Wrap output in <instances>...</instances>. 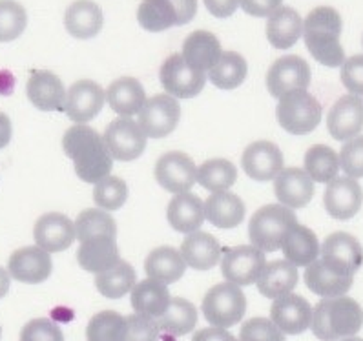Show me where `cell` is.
<instances>
[{
	"label": "cell",
	"instance_id": "6da1fadb",
	"mask_svg": "<svg viewBox=\"0 0 363 341\" xmlns=\"http://www.w3.org/2000/svg\"><path fill=\"white\" fill-rule=\"evenodd\" d=\"M62 148L73 161L77 177L84 183L95 184L110 175L113 157L108 152L103 137L91 126L75 124L66 130L62 137Z\"/></svg>",
	"mask_w": 363,
	"mask_h": 341
},
{
	"label": "cell",
	"instance_id": "7a4b0ae2",
	"mask_svg": "<svg viewBox=\"0 0 363 341\" xmlns=\"http://www.w3.org/2000/svg\"><path fill=\"white\" fill-rule=\"evenodd\" d=\"M342 31V17L330 6H320L307 15L303 21L305 46L320 65L342 68L345 62V50L340 43Z\"/></svg>",
	"mask_w": 363,
	"mask_h": 341
},
{
	"label": "cell",
	"instance_id": "3957f363",
	"mask_svg": "<svg viewBox=\"0 0 363 341\" xmlns=\"http://www.w3.org/2000/svg\"><path fill=\"white\" fill-rule=\"evenodd\" d=\"M363 325V308L349 296L323 298L312 311V334L320 341L356 336Z\"/></svg>",
	"mask_w": 363,
	"mask_h": 341
},
{
	"label": "cell",
	"instance_id": "277c9868",
	"mask_svg": "<svg viewBox=\"0 0 363 341\" xmlns=\"http://www.w3.org/2000/svg\"><path fill=\"white\" fill-rule=\"evenodd\" d=\"M298 225L296 213L285 205L261 206L248 223V237L254 247L263 252H276L281 248L283 239L292 226Z\"/></svg>",
	"mask_w": 363,
	"mask_h": 341
},
{
	"label": "cell",
	"instance_id": "5b68a950",
	"mask_svg": "<svg viewBox=\"0 0 363 341\" xmlns=\"http://www.w3.org/2000/svg\"><path fill=\"white\" fill-rule=\"evenodd\" d=\"M321 104L307 90H294L279 97L276 117L285 132L292 135H307L314 132L321 121Z\"/></svg>",
	"mask_w": 363,
	"mask_h": 341
},
{
	"label": "cell",
	"instance_id": "8992f818",
	"mask_svg": "<svg viewBox=\"0 0 363 341\" xmlns=\"http://www.w3.org/2000/svg\"><path fill=\"white\" fill-rule=\"evenodd\" d=\"M201 308L212 327L230 328L243 320L247 312V298L240 285L225 281L206 292Z\"/></svg>",
	"mask_w": 363,
	"mask_h": 341
},
{
	"label": "cell",
	"instance_id": "52a82bcc",
	"mask_svg": "<svg viewBox=\"0 0 363 341\" xmlns=\"http://www.w3.org/2000/svg\"><path fill=\"white\" fill-rule=\"evenodd\" d=\"M159 81L164 91L172 97L192 99L203 91L206 75L201 69L190 66L181 53H174L162 62Z\"/></svg>",
	"mask_w": 363,
	"mask_h": 341
},
{
	"label": "cell",
	"instance_id": "ba28073f",
	"mask_svg": "<svg viewBox=\"0 0 363 341\" xmlns=\"http://www.w3.org/2000/svg\"><path fill=\"white\" fill-rule=\"evenodd\" d=\"M103 141L111 157L128 162L143 155L146 148V133L143 132L139 123L130 117H119L108 124Z\"/></svg>",
	"mask_w": 363,
	"mask_h": 341
},
{
	"label": "cell",
	"instance_id": "9c48e42d",
	"mask_svg": "<svg viewBox=\"0 0 363 341\" xmlns=\"http://www.w3.org/2000/svg\"><path fill=\"white\" fill-rule=\"evenodd\" d=\"M265 264V252L254 245H241L225 250L221 257V274L227 281L248 286L257 281Z\"/></svg>",
	"mask_w": 363,
	"mask_h": 341
},
{
	"label": "cell",
	"instance_id": "30bf717a",
	"mask_svg": "<svg viewBox=\"0 0 363 341\" xmlns=\"http://www.w3.org/2000/svg\"><path fill=\"white\" fill-rule=\"evenodd\" d=\"M181 106L177 99L168 94H159L154 97L146 99L139 111V126L146 137L152 139H162L170 135L179 124Z\"/></svg>",
	"mask_w": 363,
	"mask_h": 341
},
{
	"label": "cell",
	"instance_id": "8fae6325",
	"mask_svg": "<svg viewBox=\"0 0 363 341\" xmlns=\"http://www.w3.org/2000/svg\"><path fill=\"white\" fill-rule=\"evenodd\" d=\"M311 66L299 55L279 57L267 73V90L276 99L289 91L307 90L311 86Z\"/></svg>",
	"mask_w": 363,
	"mask_h": 341
},
{
	"label": "cell",
	"instance_id": "7c38bea8",
	"mask_svg": "<svg viewBox=\"0 0 363 341\" xmlns=\"http://www.w3.org/2000/svg\"><path fill=\"white\" fill-rule=\"evenodd\" d=\"M155 181L170 194L189 192L197 183V167L183 152H168L155 162Z\"/></svg>",
	"mask_w": 363,
	"mask_h": 341
},
{
	"label": "cell",
	"instance_id": "4fadbf2b",
	"mask_svg": "<svg viewBox=\"0 0 363 341\" xmlns=\"http://www.w3.org/2000/svg\"><path fill=\"white\" fill-rule=\"evenodd\" d=\"M363 203V190L352 177H336L327 183L323 194V206L330 218L337 221L352 219Z\"/></svg>",
	"mask_w": 363,
	"mask_h": 341
},
{
	"label": "cell",
	"instance_id": "5bb4252c",
	"mask_svg": "<svg viewBox=\"0 0 363 341\" xmlns=\"http://www.w3.org/2000/svg\"><path fill=\"white\" fill-rule=\"evenodd\" d=\"M53 261L50 252L40 247H22L15 250L8 261L9 276L21 283L37 285L52 276Z\"/></svg>",
	"mask_w": 363,
	"mask_h": 341
},
{
	"label": "cell",
	"instance_id": "9a60e30c",
	"mask_svg": "<svg viewBox=\"0 0 363 341\" xmlns=\"http://www.w3.org/2000/svg\"><path fill=\"white\" fill-rule=\"evenodd\" d=\"M270 320L283 334H289V336L305 332L312 321L311 303L303 296L292 294V292L279 296L274 299L270 307Z\"/></svg>",
	"mask_w": 363,
	"mask_h": 341
},
{
	"label": "cell",
	"instance_id": "2e32d148",
	"mask_svg": "<svg viewBox=\"0 0 363 341\" xmlns=\"http://www.w3.org/2000/svg\"><path fill=\"white\" fill-rule=\"evenodd\" d=\"M106 95L94 81H79L66 91L65 111L75 124H86L99 116L103 110Z\"/></svg>",
	"mask_w": 363,
	"mask_h": 341
},
{
	"label": "cell",
	"instance_id": "e0dca14e",
	"mask_svg": "<svg viewBox=\"0 0 363 341\" xmlns=\"http://www.w3.org/2000/svg\"><path fill=\"white\" fill-rule=\"evenodd\" d=\"M327 128L336 141H349L363 130V97L345 95L340 97L327 116Z\"/></svg>",
	"mask_w": 363,
	"mask_h": 341
},
{
	"label": "cell",
	"instance_id": "ac0fdd59",
	"mask_svg": "<svg viewBox=\"0 0 363 341\" xmlns=\"http://www.w3.org/2000/svg\"><path fill=\"white\" fill-rule=\"evenodd\" d=\"M305 285L311 292L321 298H337L345 296L354 283V274L343 272L329 264L325 259L318 257L305 270Z\"/></svg>",
	"mask_w": 363,
	"mask_h": 341
},
{
	"label": "cell",
	"instance_id": "d6986e66",
	"mask_svg": "<svg viewBox=\"0 0 363 341\" xmlns=\"http://www.w3.org/2000/svg\"><path fill=\"white\" fill-rule=\"evenodd\" d=\"M241 167L250 179L259 183L276 179V175L283 170L281 150L270 141L252 142L241 155Z\"/></svg>",
	"mask_w": 363,
	"mask_h": 341
},
{
	"label": "cell",
	"instance_id": "ffe728a7",
	"mask_svg": "<svg viewBox=\"0 0 363 341\" xmlns=\"http://www.w3.org/2000/svg\"><path fill=\"white\" fill-rule=\"evenodd\" d=\"M33 237L37 247L46 252H62L72 247L75 239V225L65 213H44L33 226Z\"/></svg>",
	"mask_w": 363,
	"mask_h": 341
},
{
	"label": "cell",
	"instance_id": "44dd1931",
	"mask_svg": "<svg viewBox=\"0 0 363 341\" xmlns=\"http://www.w3.org/2000/svg\"><path fill=\"white\" fill-rule=\"evenodd\" d=\"M26 95L37 110L65 111L66 88L62 81L50 69L31 72L26 84Z\"/></svg>",
	"mask_w": 363,
	"mask_h": 341
},
{
	"label": "cell",
	"instance_id": "7402d4cb",
	"mask_svg": "<svg viewBox=\"0 0 363 341\" xmlns=\"http://www.w3.org/2000/svg\"><path fill=\"white\" fill-rule=\"evenodd\" d=\"M321 259L343 272L356 274L363 264V248L354 235L347 232H334L327 235L321 245Z\"/></svg>",
	"mask_w": 363,
	"mask_h": 341
},
{
	"label": "cell",
	"instance_id": "603a6c76",
	"mask_svg": "<svg viewBox=\"0 0 363 341\" xmlns=\"http://www.w3.org/2000/svg\"><path fill=\"white\" fill-rule=\"evenodd\" d=\"M274 194L279 203L289 208H303L314 197V181L305 170L299 168H285L276 175Z\"/></svg>",
	"mask_w": 363,
	"mask_h": 341
},
{
	"label": "cell",
	"instance_id": "cb8c5ba5",
	"mask_svg": "<svg viewBox=\"0 0 363 341\" xmlns=\"http://www.w3.org/2000/svg\"><path fill=\"white\" fill-rule=\"evenodd\" d=\"M77 261L81 264V269L91 274H99L111 269L117 261H121L116 237L95 235V237H88L81 241L77 250Z\"/></svg>",
	"mask_w": 363,
	"mask_h": 341
},
{
	"label": "cell",
	"instance_id": "d4e9b609",
	"mask_svg": "<svg viewBox=\"0 0 363 341\" xmlns=\"http://www.w3.org/2000/svg\"><path fill=\"white\" fill-rule=\"evenodd\" d=\"M167 219L175 232L192 234L199 230L205 221V203L190 192L175 194L168 203Z\"/></svg>",
	"mask_w": 363,
	"mask_h": 341
},
{
	"label": "cell",
	"instance_id": "484cf974",
	"mask_svg": "<svg viewBox=\"0 0 363 341\" xmlns=\"http://www.w3.org/2000/svg\"><path fill=\"white\" fill-rule=\"evenodd\" d=\"M179 252L189 267H192L194 270L206 272L219 263L223 250L214 235L208 232L196 230L186 235Z\"/></svg>",
	"mask_w": 363,
	"mask_h": 341
},
{
	"label": "cell",
	"instance_id": "4316f807",
	"mask_svg": "<svg viewBox=\"0 0 363 341\" xmlns=\"http://www.w3.org/2000/svg\"><path fill=\"white\" fill-rule=\"evenodd\" d=\"M103 9L91 0H75L65 13L66 31L81 40L94 39L103 30Z\"/></svg>",
	"mask_w": 363,
	"mask_h": 341
},
{
	"label": "cell",
	"instance_id": "83f0119b",
	"mask_svg": "<svg viewBox=\"0 0 363 341\" xmlns=\"http://www.w3.org/2000/svg\"><path fill=\"white\" fill-rule=\"evenodd\" d=\"M303 35V18L294 8H278L267 21V39L276 50H289Z\"/></svg>",
	"mask_w": 363,
	"mask_h": 341
},
{
	"label": "cell",
	"instance_id": "f1b7e54d",
	"mask_svg": "<svg viewBox=\"0 0 363 341\" xmlns=\"http://www.w3.org/2000/svg\"><path fill=\"white\" fill-rule=\"evenodd\" d=\"M299 274L298 267L286 259H276L265 264L257 277V290L261 296L269 299H276L279 296H285L294 290L298 285Z\"/></svg>",
	"mask_w": 363,
	"mask_h": 341
},
{
	"label": "cell",
	"instance_id": "f546056e",
	"mask_svg": "<svg viewBox=\"0 0 363 341\" xmlns=\"http://www.w3.org/2000/svg\"><path fill=\"white\" fill-rule=\"evenodd\" d=\"M205 219H208L216 228L230 230L240 226L245 219L243 199L228 192H212L205 201Z\"/></svg>",
	"mask_w": 363,
	"mask_h": 341
},
{
	"label": "cell",
	"instance_id": "4dcf8cb0",
	"mask_svg": "<svg viewBox=\"0 0 363 341\" xmlns=\"http://www.w3.org/2000/svg\"><path fill=\"white\" fill-rule=\"evenodd\" d=\"M104 95H106V103L110 104L111 111H116L121 117L135 116L146 103L145 88L133 77H121L110 82Z\"/></svg>",
	"mask_w": 363,
	"mask_h": 341
},
{
	"label": "cell",
	"instance_id": "1f68e13d",
	"mask_svg": "<svg viewBox=\"0 0 363 341\" xmlns=\"http://www.w3.org/2000/svg\"><path fill=\"white\" fill-rule=\"evenodd\" d=\"M283 256L296 267H308L320 257V241L318 235L303 225H294L285 235L281 245Z\"/></svg>",
	"mask_w": 363,
	"mask_h": 341
},
{
	"label": "cell",
	"instance_id": "d6a6232c",
	"mask_svg": "<svg viewBox=\"0 0 363 341\" xmlns=\"http://www.w3.org/2000/svg\"><path fill=\"white\" fill-rule=\"evenodd\" d=\"M184 60L194 68L206 72V69L214 68V65L223 55L221 43L214 33L210 31L199 30L190 33L183 43V53Z\"/></svg>",
	"mask_w": 363,
	"mask_h": 341
},
{
	"label": "cell",
	"instance_id": "836d02e7",
	"mask_svg": "<svg viewBox=\"0 0 363 341\" xmlns=\"http://www.w3.org/2000/svg\"><path fill=\"white\" fill-rule=\"evenodd\" d=\"M146 276L164 285L179 281L186 272V263L179 250L174 247H157L150 252L145 261Z\"/></svg>",
	"mask_w": 363,
	"mask_h": 341
},
{
	"label": "cell",
	"instance_id": "e575fe53",
	"mask_svg": "<svg viewBox=\"0 0 363 341\" xmlns=\"http://www.w3.org/2000/svg\"><path fill=\"white\" fill-rule=\"evenodd\" d=\"M170 301L172 298L168 286L161 281H155L152 277L135 283V286L132 289V307L137 314L157 320L159 315L164 314Z\"/></svg>",
	"mask_w": 363,
	"mask_h": 341
},
{
	"label": "cell",
	"instance_id": "d590c367",
	"mask_svg": "<svg viewBox=\"0 0 363 341\" xmlns=\"http://www.w3.org/2000/svg\"><path fill=\"white\" fill-rule=\"evenodd\" d=\"M95 286L104 298L121 299L135 286V270L128 261H117L111 269L95 274Z\"/></svg>",
	"mask_w": 363,
	"mask_h": 341
},
{
	"label": "cell",
	"instance_id": "8d00e7d4",
	"mask_svg": "<svg viewBox=\"0 0 363 341\" xmlns=\"http://www.w3.org/2000/svg\"><path fill=\"white\" fill-rule=\"evenodd\" d=\"M155 321L159 325V330H162V332H168L172 336H184L196 328L197 308L189 299L172 298L164 314L159 315Z\"/></svg>",
	"mask_w": 363,
	"mask_h": 341
},
{
	"label": "cell",
	"instance_id": "74e56055",
	"mask_svg": "<svg viewBox=\"0 0 363 341\" xmlns=\"http://www.w3.org/2000/svg\"><path fill=\"white\" fill-rule=\"evenodd\" d=\"M248 66L241 53L227 52L219 57L214 68L208 69L210 82L219 90H234L247 79Z\"/></svg>",
	"mask_w": 363,
	"mask_h": 341
},
{
	"label": "cell",
	"instance_id": "f35d334b",
	"mask_svg": "<svg viewBox=\"0 0 363 341\" xmlns=\"http://www.w3.org/2000/svg\"><path fill=\"white\" fill-rule=\"evenodd\" d=\"M305 172L314 183H330L340 172V155L327 145H314L305 154Z\"/></svg>",
	"mask_w": 363,
	"mask_h": 341
},
{
	"label": "cell",
	"instance_id": "ab89813d",
	"mask_svg": "<svg viewBox=\"0 0 363 341\" xmlns=\"http://www.w3.org/2000/svg\"><path fill=\"white\" fill-rule=\"evenodd\" d=\"M238 179V170L228 159H208L197 168V183L208 192H225Z\"/></svg>",
	"mask_w": 363,
	"mask_h": 341
},
{
	"label": "cell",
	"instance_id": "60d3db41",
	"mask_svg": "<svg viewBox=\"0 0 363 341\" xmlns=\"http://www.w3.org/2000/svg\"><path fill=\"white\" fill-rule=\"evenodd\" d=\"M137 21L143 30L159 33L177 26V13L170 0H143L137 9Z\"/></svg>",
	"mask_w": 363,
	"mask_h": 341
},
{
	"label": "cell",
	"instance_id": "b9f144b4",
	"mask_svg": "<svg viewBox=\"0 0 363 341\" xmlns=\"http://www.w3.org/2000/svg\"><path fill=\"white\" fill-rule=\"evenodd\" d=\"M128 330L126 318L116 311H103L95 314L86 327L88 341H124Z\"/></svg>",
	"mask_w": 363,
	"mask_h": 341
},
{
	"label": "cell",
	"instance_id": "7bdbcfd3",
	"mask_svg": "<svg viewBox=\"0 0 363 341\" xmlns=\"http://www.w3.org/2000/svg\"><path fill=\"white\" fill-rule=\"evenodd\" d=\"M75 237L79 241H84L95 235H111L117 237L116 219L103 208H88L81 212L75 219Z\"/></svg>",
	"mask_w": 363,
	"mask_h": 341
},
{
	"label": "cell",
	"instance_id": "ee69618b",
	"mask_svg": "<svg viewBox=\"0 0 363 341\" xmlns=\"http://www.w3.org/2000/svg\"><path fill=\"white\" fill-rule=\"evenodd\" d=\"M128 199V186L121 177L116 175H106L104 179L95 183L94 201L99 208L106 212H116Z\"/></svg>",
	"mask_w": 363,
	"mask_h": 341
},
{
	"label": "cell",
	"instance_id": "f6af8a7d",
	"mask_svg": "<svg viewBox=\"0 0 363 341\" xmlns=\"http://www.w3.org/2000/svg\"><path fill=\"white\" fill-rule=\"evenodd\" d=\"M28 26L24 6L15 0H0V43L18 39Z\"/></svg>",
	"mask_w": 363,
	"mask_h": 341
},
{
	"label": "cell",
	"instance_id": "bcb514c9",
	"mask_svg": "<svg viewBox=\"0 0 363 341\" xmlns=\"http://www.w3.org/2000/svg\"><path fill=\"white\" fill-rule=\"evenodd\" d=\"M240 341H285V334L274 325L272 320L252 318L241 327Z\"/></svg>",
	"mask_w": 363,
	"mask_h": 341
},
{
	"label": "cell",
	"instance_id": "7dc6e473",
	"mask_svg": "<svg viewBox=\"0 0 363 341\" xmlns=\"http://www.w3.org/2000/svg\"><path fill=\"white\" fill-rule=\"evenodd\" d=\"M340 168L352 179L363 177V135H356L343 142L340 152Z\"/></svg>",
	"mask_w": 363,
	"mask_h": 341
},
{
	"label": "cell",
	"instance_id": "c3c4849f",
	"mask_svg": "<svg viewBox=\"0 0 363 341\" xmlns=\"http://www.w3.org/2000/svg\"><path fill=\"white\" fill-rule=\"evenodd\" d=\"M21 341H65L62 330L48 318L28 321L21 330Z\"/></svg>",
	"mask_w": 363,
	"mask_h": 341
},
{
	"label": "cell",
	"instance_id": "681fc988",
	"mask_svg": "<svg viewBox=\"0 0 363 341\" xmlns=\"http://www.w3.org/2000/svg\"><path fill=\"white\" fill-rule=\"evenodd\" d=\"M128 330L124 341H159V325L154 318L143 314H132L126 318Z\"/></svg>",
	"mask_w": 363,
	"mask_h": 341
},
{
	"label": "cell",
	"instance_id": "f907efd6",
	"mask_svg": "<svg viewBox=\"0 0 363 341\" xmlns=\"http://www.w3.org/2000/svg\"><path fill=\"white\" fill-rule=\"evenodd\" d=\"M342 82L347 91L363 97V55L345 59L342 65Z\"/></svg>",
	"mask_w": 363,
	"mask_h": 341
},
{
	"label": "cell",
	"instance_id": "816d5d0a",
	"mask_svg": "<svg viewBox=\"0 0 363 341\" xmlns=\"http://www.w3.org/2000/svg\"><path fill=\"white\" fill-rule=\"evenodd\" d=\"M281 4L283 0H240L241 9L252 17H270Z\"/></svg>",
	"mask_w": 363,
	"mask_h": 341
},
{
	"label": "cell",
	"instance_id": "f5cc1de1",
	"mask_svg": "<svg viewBox=\"0 0 363 341\" xmlns=\"http://www.w3.org/2000/svg\"><path fill=\"white\" fill-rule=\"evenodd\" d=\"M177 13V26H184L194 21L197 13V0H170Z\"/></svg>",
	"mask_w": 363,
	"mask_h": 341
},
{
	"label": "cell",
	"instance_id": "db71d44e",
	"mask_svg": "<svg viewBox=\"0 0 363 341\" xmlns=\"http://www.w3.org/2000/svg\"><path fill=\"white\" fill-rule=\"evenodd\" d=\"M205 6L210 13L218 18H227L235 13L240 8V0H205Z\"/></svg>",
	"mask_w": 363,
	"mask_h": 341
},
{
	"label": "cell",
	"instance_id": "11a10c76",
	"mask_svg": "<svg viewBox=\"0 0 363 341\" xmlns=\"http://www.w3.org/2000/svg\"><path fill=\"white\" fill-rule=\"evenodd\" d=\"M192 341H240L234 334H230L227 328L221 327H208L201 328L194 334Z\"/></svg>",
	"mask_w": 363,
	"mask_h": 341
},
{
	"label": "cell",
	"instance_id": "9f6ffc18",
	"mask_svg": "<svg viewBox=\"0 0 363 341\" xmlns=\"http://www.w3.org/2000/svg\"><path fill=\"white\" fill-rule=\"evenodd\" d=\"M11 133H13V126H11V119L6 116L4 111H0V150L6 148L11 141Z\"/></svg>",
	"mask_w": 363,
	"mask_h": 341
},
{
	"label": "cell",
	"instance_id": "6f0895ef",
	"mask_svg": "<svg viewBox=\"0 0 363 341\" xmlns=\"http://www.w3.org/2000/svg\"><path fill=\"white\" fill-rule=\"evenodd\" d=\"M9 279H11V276H9L8 270L2 269V267H0V299L4 298L6 294H8V290H9Z\"/></svg>",
	"mask_w": 363,
	"mask_h": 341
},
{
	"label": "cell",
	"instance_id": "680465c9",
	"mask_svg": "<svg viewBox=\"0 0 363 341\" xmlns=\"http://www.w3.org/2000/svg\"><path fill=\"white\" fill-rule=\"evenodd\" d=\"M337 341H363V340H362V337L350 336V337H343V340H337Z\"/></svg>",
	"mask_w": 363,
	"mask_h": 341
},
{
	"label": "cell",
	"instance_id": "91938a15",
	"mask_svg": "<svg viewBox=\"0 0 363 341\" xmlns=\"http://www.w3.org/2000/svg\"><path fill=\"white\" fill-rule=\"evenodd\" d=\"M0 336H2V328H0Z\"/></svg>",
	"mask_w": 363,
	"mask_h": 341
}]
</instances>
